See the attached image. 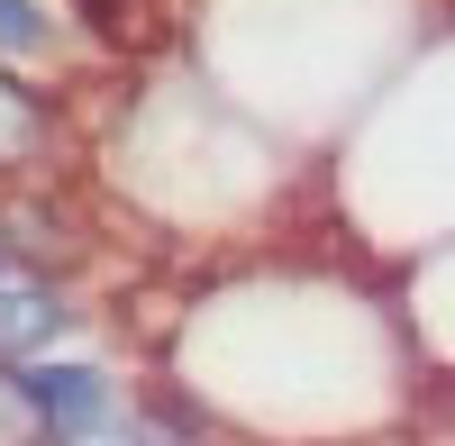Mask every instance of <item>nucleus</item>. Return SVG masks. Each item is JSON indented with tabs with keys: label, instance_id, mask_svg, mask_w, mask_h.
Segmentation results:
<instances>
[{
	"label": "nucleus",
	"instance_id": "1",
	"mask_svg": "<svg viewBox=\"0 0 455 446\" xmlns=\"http://www.w3.org/2000/svg\"><path fill=\"white\" fill-rule=\"evenodd\" d=\"M92 137H83V83H36L0 64V192H46L83 182Z\"/></svg>",
	"mask_w": 455,
	"mask_h": 446
},
{
	"label": "nucleus",
	"instance_id": "2",
	"mask_svg": "<svg viewBox=\"0 0 455 446\" xmlns=\"http://www.w3.org/2000/svg\"><path fill=\"white\" fill-rule=\"evenodd\" d=\"M19 374L36 392V410H46L55 446H109V437L137 419V374H119V364L92 355V346L36 355V364H19Z\"/></svg>",
	"mask_w": 455,
	"mask_h": 446
},
{
	"label": "nucleus",
	"instance_id": "3",
	"mask_svg": "<svg viewBox=\"0 0 455 446\" xmlns=\"http://www.w3.org/2000/svg\"><path fill=\"white\" fill-rule=\"evenodd\" d=\"M92 338V291L83 283H46L28 274L0 291V364H36V355H64Z\"/></svg>",
	"mask_w": 455,
	"mask_h": 446
},
{
	"label": "nucleus",
	"instance_id": "4",
	"mask_svg": "<svg viewBox=\"0 0 455 446\" xmlns=\"http://www.w3.org/2000/svg\"><path fill=\"white\" fill-rule=\"evenodd\" d=\"M0 64L10 73H36V83H83L92 55L73 36L64 0H0Z\"/></svg>",
	"mask_w": 455,
	"mask_h": 446
},
{
	"label": "nucleus",
	"instance_id": "5",
	"mask_svg": "<svg viewBox=\"0 0 455 446\" xmlns=\"http://www.w3.org/2000/svg\"><path fill=\"white\" fill-rule=\"evenodd\" d=\"M64 19H73V36H83L92 73L146 64V55L173 36V10H164V0H64Z\"/></svg>",
	"mask_w": 455,
	"mask_h": 446
},
{
	"label": "nucleus",
	"instance_id": "6",
	"mask_svg": "<svg viewBox=\"0 0 455 446\" xmlns=\"http://www.w3.org/2000/svg\"><path fill=\"white\" fill-rule=\"evenodd\" d=\"M0 446H55V428H46V410H36L19 364H0Z\"/></svg>",
	"mask_w": 455,
	"mask_h": 446
},
{
	"label": "nucleus",
	"instance_id": "7",
	"mask_svg": "<svg viewBox=\"0 0 455 446\" xmlns=\"http://www.w3.org/2000/svg\"><path fill=\"white\" fill-rule=\"evenodd\" d=\"M10 283H28V265H19V246L0 237V291H10Z\"/></svg>",
	"mask_w": 455,
	"mask_h": 446
}]
</instances>
